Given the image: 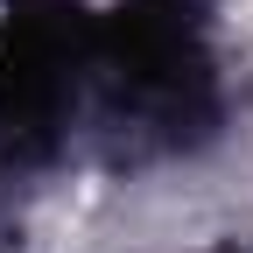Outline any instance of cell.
<instances>
[{
  "label": "cell",
  "instance_id": "cell-1",
  "mask_svg": "<svg viewBox=\"0 0 253 253\" xmlns=\"http://www.w3.org/2000/svg\"><path fill=\"white\" fill-rule=\"evenodd\" d=\"M0 21H7V14H0Z\"/></svg>",
  "mask_w": 253,
  "mask_h": 253
}]
</instances>
